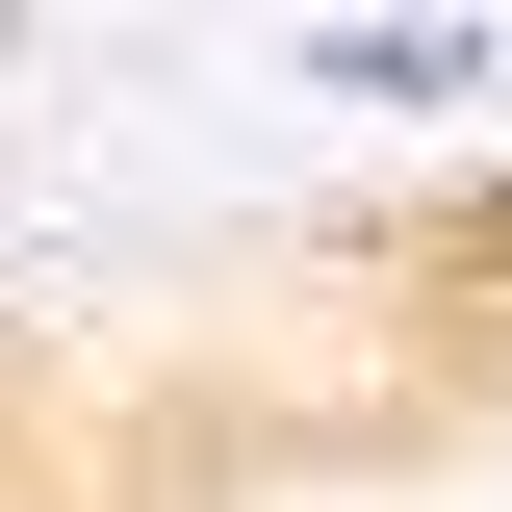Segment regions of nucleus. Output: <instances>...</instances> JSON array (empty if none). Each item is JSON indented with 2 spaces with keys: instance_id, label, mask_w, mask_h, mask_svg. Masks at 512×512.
Wrapping results in <instances>:
<instances>
[{
  "instance_id": "obj_1",
  "label": "nucleus",
  "mask_w": 512,
  "mask_h": 512,
  "mask_svg": "<svg viewBox=\"0 0 512 512\" xmlns=\"http://www.w3.org/2000/svg\"><path fill=\"white\" fill-rule=\"evenodd\" d=\"M333 103H487V26H461V0H384V26H333Z\"/></svg>"
}]
</instances>
